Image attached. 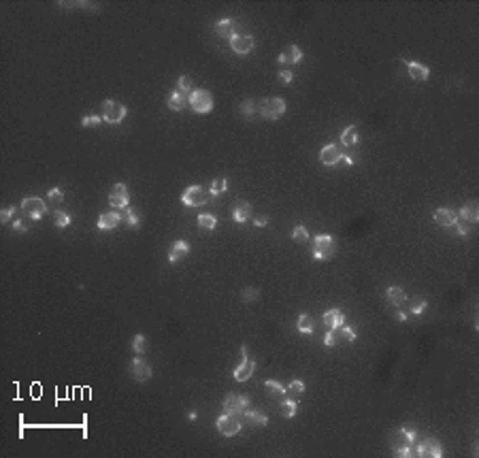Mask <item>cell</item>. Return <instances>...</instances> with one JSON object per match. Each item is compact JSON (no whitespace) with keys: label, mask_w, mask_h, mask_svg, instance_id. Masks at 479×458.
<instances>
[{"label":"cell","mask_w":479,"mask_h":458,"mask_svg":"<svg viewBox=\"0 0 479 458\" xmlns=\"http://www.w3.org/2000/svg\"><path fill=\"white\" fill-rule=\"evenodd\" d=\"M258 113L269 122L279 120L281 115L286 113V100L283 98H264L260 102V107H258Z\"/></svg>","instance_id":"cell-1"},{"label":"cell","mask_w":479,"mask_h":458,"mask_svg":"<svg viewBox=\"0 0 479 458\" xmlns=\"http://www.w3.org/2000/svg\"><path fill=\"white\" fill-rule=\"evenodd\" d=\"M356 339V331L349 326H339V328H332L330 333H326L324 337V345L326 347H336V345H343V343H352Z\"/></svg>","instance_id":"cell-2"},{"label":"cell","mask_w":479,"mask_h":458,"mask_svg":"<svg viewBox=\"0 0 479 458\" xmlns=\"http://www.w3.org/2000/svg\"><path fill=\"white\" fill-rule=\"evenodd\" d=\"M334 256V239L330 235H318L313 239V258L315 260H330Z\"/></svg>","instance_id":"cell-3"},{"label":"cell","mask_w":479,"mask_h":458,"mask_svg":"<svg viewBox=\"0 0 479 458\" xmlns=\"http://www.w3.org/2000/svg\"><path fill=\"white\" fill-rule=\"evenodd\" d=\"M209 194L211 192H207L203 185H190L181 194V203L187 205V207H200V205H205L209 201Z\"/></svg>","instance_id":"cell-4"},{"label":"cell","mask_w":479,"mask_h":458,"mask_svg":"<svg viewBox=\"0 0 479 458\" xmlns=\"http://www.w3.org/2000/svg\"><path fill=\"white\" fill-rule=\"evenodd\" d=\"M126 113H128V109L118 100L102 102V120L109 122V124H120V122L126 118Z\"/></svg>","instance_id":"cell-5"},{"label":"cell","mask_w":479,"mask_h":458,"mask_svg":"<svg viewBox=\"0 0 479 458\" xmlns=\"http://www.w3.org/2000/svg\"><path fill=\"white\" fill-rule=\"evenodd\" d=\"M215 427H217V430H219V435H224V437H235V435L241 433L243 424L239 422L232 414H226V411H224V414L215 420Z\"/></svg>","instance_id":"cell-6"},{"label":"cell","mask_w":479,"mask_h":458,"mask_svg":"<svg viewBox=\"0 0 479 458\" xmlns=\"http://www.w3.org/2000/svg\"><path fill=\"white\" fill-rule=\"evenodd\" d=\"M190 107L196 113H209L213 109V94L207 90H194L190 94Z\"/></svg>","instance_id":"cell-7"},{"label":"cell","mask_w":479,"mask_h":458,"mask_svg":"<svg viewBox=\"0 0 479 458\" xmlns=\"http://www.w3.org/2000/svg\"><path fill=\"white\" fill-rule=\"evenodd\" d=\"M45 209H47V207H45V203L41 201V198H36V196H28V198H24V201H22V214L32 217V220H41Z\"/></svg>","instance_id":"cell-8"},{"label":"cell","mask_w":479,"mask_h":458,"mask_svg":"<svg viewBox=\"0 0 479 458\" xmlns=\"http://www.w3.org/2000/svg\"><path fill=\"white\" fill-rule=\"evenodd\" d=\"M247 405H249L247 397H241V395H228L224 398V411L232 416H243Z\"/></svg>","instance_id":"cell-9"},{"label":"cell","mask_w":479,"mask_h":458,"mask_svg":"<svg viewBox=\"0 0 479 458\" xmlns=\"http://www.w3.org/2000/svg\"><path fill=\"white\" fill-rule=\"evenodd\" d=\"M109 205L115 209H126L130 205V196H128V188L124 183H115L111 194H109Z\"/></svg>","instance_id":"cell-10"},{"label":"cell","mask_w":479,"mask_h":458,"mask_svg":"<svg viewBox=\"0 0 479 458\" xmlns=\"http://www.w3.org/2000/svg\"><path fill=\"white\" fill-rule=\"evenodd\" d=\"M254 360L247 358V350L245 347H241V360H239V366L235 369V379L237 382H247V379L251 377V373H254Z\"/></svg>","instance_id":"cell-11"},{"label":"cell","mask_w":479,"mask_h":458,"mask_svg":"<svg viewBox=\"0 0 479 458\" xmlns=\"http://www.w3.org/2000/svg\"><path fill=\"white\" fill-rule=\"evenodd\" d=\"M416 454L422 456V458H441L443 456V448H441V443H439L437 439H426L422 443H418Z\"/></svg>","instance_id":"cell-12"},{"label":"cell","mask_w":479,"mask_h":458,"mask_svg":"<svg viewBox=\"0 0 479 458\" xmlns=\"http://www.w3.org/2000/svg\"><path fill=\"white\" fill-rule=\"evenodd\" d=\"M254 36H249V34H235L230 38V47H232V51L235 54H241V56H245V54H249L251 49H254Z\"/></svg>","instance_id":"cell-13"},{"label":"cell","mask_w":479,"mask_h":458,"mask_svg":"<svg viewBox=\"0 0 479 458\" xmlns=\"http://www.w3.org/2000/svg\"><path fill=\"white\" fill-rule=\"evenodd\" d=\"M130 375L137 379V382H147V379L151 377V366L145 363L143 358H134L130 363Z\"/></svg>","instance_id":"cell-14"},{"label":"cell","mask_w":479,"mask_h":458,"mask_svg":"<svg viewBox=\"0 0 479 458\" xmlns=\"http://www.w3.org/2000/svg\"><path fill=\"white\" fill-rule=\"evenodd\" d=\"M341 158H343L341 150H339L336 145H332V143L324 145V147H322V152H320V162H322V164H326V166H334L336 162H341Z\"/></svg>","instance_id":"cell-15"},{"label":"cell","mask_w":479,"mask_h":458,"mask_svg":"<svg viewBox=\"0 0 479 458\" xmlns=\"http://www.w3.org/2000/svg\"><path fill=\"white\" fill-rule=\"evenodd\" d=\"M432 217H435V222L439 226H454L458 222V214L454 209H448V207H439L435 214H432Z\"/></svg>","instance_id":"cell-16"},{"label":"cell","mask_w":479,"mask_h":458,"mask_svg":"<svg viewBox=\"0 0 479 458\" xmlns=\"http://www.w3.org/2000/svg\"><path fill=\"white\" fill-rule=\"evenodd\" d=\"M300 60H302V51H300L299 45H288V47L279 54V60L277 62L279 64H296Z\"/></svg>","instance_id":"cell-17"},{"label":"cell","mask_w":479,"mask_h":458,"mask_svg":"<svg viewBox=\"0 0 479 458\" xmlns=\"http://www.w3.org/2000/svg\"><path fill=\"white\" fill-rule=\"evenodd\" d=\"M190 254V245H187L185 241H175L173 245H171V249H168V260H171L173 264L175 262H179V260H183V258Z\"/></svg>","instance_id":"cell-18"},{"label":"cell","mask_w":479,"mask_h":458,"mask_svg":"<svg viewBox=\"0 0 479 458\" xmlns=\"http://www.w3.org/2000/svg\"><path fill=\"white\" fill-rule=\"evenodd\" d=\"M187 105H190V94L181 92V90H175L171 94V98H168V107H171L173 111H181V109H185Z\"/></svg>","instance_id":"cell-19"},{"label":"cell","mask_w":479,"mask_h":458,"mask_svg":"<svg viewBox=\"0 0 479 458\" xmlns=\"http://www.w3.org/2000/svg\"><path fill=\"white\" fill-rule=\"evenodd\" d=\"M215 32L222 38H228V41H230V38L237 34V22H235V19H219V22L215 24Z\"/></svg>","instance_id":"cell-20"},{"label":"cell","mask_w":479,"mask_h":458,"mask_svg":"<svg viewBox=\"0 0 479 458\" xmlns=\"http://www.w3.org/2000/svg\"><path fill=\"white\" fill-rule=\"evenodd\" d=\"M407 62V66H409V75H411V79H416V81H426L430 77V68L428 66H424V64H419V62H411V60H405Z\"/></svg>","instance_id":"cell-21"},{"label":"cell","mask_w":479,"mask_h":458,"mask_svg":"<svg viewBox=\"0 0 479 458\" xmlns=\"http://www.w3.org/2000/svg\"><path fill=\"white\" fill-rule=\"evenodd\" d=\"M343 322H345V315H343L341 309H328V311L324 313V324H326L330 331L343 326Z\"/></svg>","instance_id":"cell-22"},{"label":"cell","mask_w":479,"mask_h":458,"mask_svg":"<svg viewBox=\"0 0 479 458\" xmlns=\"http://www.w3.org/2000/svg\"><path fill=\"white\" fill-rule=\"evenodd\" d=\"M411 439L407 437L405 433H403V428H398V430H394V433L390 435V446H392V452H396V450H405V448H409L411 446Z\"/></svg>","instance_id":"cell-23"},{"label":"cell","mask_w":479,"mask_h":458,"mask_svg":"<svg viewBox=\"0 0 479 458\" xmlns=\"http://www.w3.org/2000/svg\"><path fill=\"white\" fill-rule=\"evenodd\" d=\"M120 220H121V215L120 214H113V211L100 214V217H98V228L100 230H113L120 224Z\"/></svg>","instance_id":"cell-24"},{"label":"cell","mask_w":479,"mask_h":458,"mask_svg":"<svg viewBox=\"0 0 479 458\" xmlns=\"http://www.w3.org/2000/svg\"><path fill=\"white\" fill-rule=\"evenodd\" d=\"M460 215H462V220H467L469 224H475V222L479 220V203H477V201H469V203L462 207Z\"/></svg>","instance_id":"cell-25"},{"label":"cell","mask_w":479,"mask_h":458,"mask_svg":"<svg viewBox=\"0 0 479 458\" xmlns=\"http://www.w3.org/2000/svg\"><path fill=\"white\" fill-rule=\"evenodd\" d=\"M251 217V205L249 203H241L232 209V220L239 222V224H245Z\"/></svg>","instance_id":"cell-26"},{"label":"cell","mask_w":479,"mask_h":458,"mask_svg":"<svg viewBox=\"0 0 479 458\" xmlns=\"http://www.w3.org/2000/svg\"><path fill=\"white\" fill-rule=\"evenodd\" d=\"M341 141H343V145H345V147H354L360 141L358 128H356V126H347L345 130H343V134H341Z\"/></svg>","instance_id":"cell-27"},{"label":"cell","mask_w":479,"mask_h":458,"mask_svg":"<svg viewBox=\"0 0 479 458\" xmlns=\"http://www.w3.org/2000/svg\"><path fill=\"white\" fill-rule=\"evenodd\" d=\"M245 418H247V422L251 424V427H267L269 424V418L262 414V411H251V409H245Z\"/></svg>","instance_id":"cell-28"},{"label":"cell","mask_w":479,"mask_h":458,"mask_svg":"<svg viewBox=\"0 0 479 458\" xmlns=\"http://www.w3.org/2000/svg\"><path fill=\"white\" fill-rule=\"evenodd\" d=\"M388 299H390V303H394L396 307H400V305H403V303L407 301V294H405V290H403V288L392 286V288H388Z\"/></svg>","instance_id":"cell-29"},{"label":"cell","mask_w":479,"mask_h":458,"mask_svg":"<svg viewBox=\"0 0 479 458\" xmlns=\"http://www.w3.org/2000/svg\"><path fill=\"white\" fill-rule=\"evenodd\" d=\"M299 331L302 333V335H311L313 333V318L309 313H300L299 315Z\"/></svg>","instance_id":"cell-30"},{"label":"cell","mask_w":479,"mask_h":458,"mask_svg":"<svg viewBox=\"0 0 479 458\" xmlns=\"http://www.w3.org/2000/svg\"><path fill=\"white\" fill-rule=\"evenodd\" d=\"M196 222H198V228H200V230H205V232H211L213 228H215V224H217L215 217L209 215V214H200Z\"/></svg>","instance_id":"cell-31"},{"label":"cell","mask_w":479,"mask_h":458,"mask_svg":"<svg viewBox=\"0 0 479 458\" xmlns=\"http://www.w3.org/2000/svg\"><path fill=\"white\" fill-rule=\"evenodd\" d=\"M264 386H267V390L270 392V395H279L281 398L288 397V388H286V386H281L279 382H275V379H269V382H264Z\"/></svg>","instance_id":"cell-32"},{"label":"cell","mask_w":479,"mask_h":458,"mask_svg":"<svg viewBox=\"0 0 479 458\" xmlns=\"http://www.w3.org/2000/svg\"><path fill=\"white\" fill-rule=\"evenodd\" d=\"M281 416L283 418H294L296 416V401H292L290 397H286L281 401Z\"/></svg>","instance_id":"cell-33"},{"label":"cell","mask_w":479,"mask_h":458,"mask_svg":"<svg viewBox=\"0 0 479 458\" xmlns=\"http://www.w3.org/2000/svg\"><path fill=\"white\" fill-rule=\"evenodd\" d=\"M226 190H228V179L226 177H217L211 182V188H209L211 194H224Z\"/></svg>","instance_id":"cell-34"},{"label":"cell","mask_w":479,"mask_h":458,"mask_svg":"<svg viewBox=\"0 0 479 458\" xmlns=\"http://www.w3.org/2000/svg\"><path fill=\"white\" fill-rule=\"evenodd\" d=\"M302 392H305V382H300V379H292V384L288 386V395L292 397V401H296Z\"/></svg>","instance_id":"cell-35"},{"label":"cell","mask_w":479,"mask_h":458,"mask_svg":"<svg viewBox=\"0 0 479 458\" xmlns=\"http://www.w3.org/2000/svg\"><path fill=\"white\" fill-rule=\"evenodd\" d=\"M124 214H121V220H124L128 226H139L141 224V217L137 215V211L134 209H130V207H126V209H121Z\"/></svg>","instance_id":"cell-36"},{"label":"cell","mask_w":479,"mask_h":458,"mask_svg":"<svg viewBox=\"0 0 479 458\" xmlns=\"http://www.w3.org/2000/svg\"><path fill=\"white\" fill-rule=\"evenodd\" d=\"M36 220H32V217H28V215H24V217H19L17 222H13V228H15L17 232H28L30 228H32V224H34Z\"/></svg>","instance_id":"cell-37"},{"label":"cell","mask_w":479,"mask_h":458,"mask_svg":"<svg viewBox=\"0 0 479 458\" xmlns=\"http://www.w3.org/2000/svg\"><path fill=\"white\" fill-rule=\"evenodd\" d=\"M292 239L296 243H309V230L302 226V224H299V226L292 230Z\"/></svg>","instance_id":"cell-38"},{"label":"cell","mask_w":479,"mask_h":458,"mask_svg":"<svg viewBox=\"0 0 479 458\" xmlns=\"http://www.w3.org/2000/svg\"><path fill=\"white\" fill-rule=\"evenodd\" d=\"M256 111H258V107H256V102L251 100V98H249V100H243V102H241V113H243V115H245V118H247V120H249V118H254V115H256Z\"/></svg>","instance_id":"cell-39"},{"label":"cell","mask_w":479,"mask_h":458,"mask_svg":"<svg viewBox=\"0 0 479 458\" xmlns=\"http://www.w3.org/2000/svg\"><path fill=\"white\" fill-rule=\"evenodd\" d=\"M256 299H260V290L258 288H245L241 292V301L245 303H254Z\"/></svg>","instance_id":"cell-40"},{"label":"cell","mask_w":479,"mask_h":458,"mask_svg":"<svg viewBox=\"0 0 479 458\" xmlns=\"http://www.w3.org/2000/svg\"><path fill=\"white\" fill-rule=\"evenodd\" d=\"M100 124H102L100 115H86V118L81 120V126L83 128H94V126H100Z\"/></svg>","instance_id":"cell-41"},{"label":"cell","mask_w":479,"mask_h":458,"mask_svg":"<svg viewBox=\"0 0 479 458\" xmlns=\"http://www.w3.org/2000/svg\"><path fill=\"white\" fill-rule=\"evenodd\" d=\"M145 345H147L145 335H137V337L132 339V350L137 352V354H143V352H145Z\"/></svg>","instance_id":"cell-42"},{"label":"cell","mask_w":479,"mask_h":458,"mask_svg":"<svg viewBox=\"0 0 479 458\" xmlns=\"http://www.w3.org/2000/svg\"><path fill=\"white\" fill-rule=\"evenodd\" d=\"M426 309V301L424 299H413L411 301V307H409V313L411 315H419Z\"/></svg>","instance_id":"cell-43"},{"label":"cell","mask_w":479,"mask_h":458,"mask_svg":"<svg viewBox=\"0 0 479 458\" xmlns=\"http://www.w3.org/2000/svg\"><path fill=\"white\" fill-rule=\"evenodd\" d=\"M70 224V215L66 211H56V226L58 228H66Z\"/></svg>","instance_id":"cell-44"},{"label":"cell","mask_w":479,"mask_h":458,"mask_svg":"<svg viewBox=\"0 0 479 458\" xmlns=\"http://www.w3.org/2000/svg\"><path fill=\"white\" fill-rule=\"evenodd\" d=\"M177 90H181V92H190V90H192V77L181 75L179 77V83H177Z\"/></svg>","instance_id":"cell-45"},{"label":"cell","mask_w":479,"mask_h":458,"mask_svg":"<svg viewBox=\"0 0 479 458\" xmlns=\"http://www.w3.org/2000/svg\"><path fill=\"white\" fill-rule=\"evenodd\" d=\"M15 205H11V207H6V209H2V211H0V222H2V224H6V222H9L11 220V217H13V214H15Z\"/></svg>","instance_id":"cell-46"},{"label":"cell","mask_w":479,"mask_h":458,"mask_svg":"<svg viewBox=\"0 0 479 458\" xmlns=\"http://www.w3.org/2000/svg\"><path fill=\"white\" fill-rule=\"evenodd\" d=\"M47 196H49V201H51V203H62V201H64V196H62V190H60V188H51V190L47 192Z\"/></svg>","instance_id":"cell-47"},{"label":"cell","mask_w":479,"mask_h":458,"mask_svg":"<svg viewBox=\"0 0 479 458\" xmlns=\"http://www.w3.org/2000/svg\"><path fill=\"white\" fill-rule=\"evenodd\" d=\"M279 81H281V83H286V86H288V83H292V81H294L292 70H281V73H279Z\"/></svg>","instance_id":"cell-48"},{"label":"cell","mask_w":479,"mask_h":458,"mask_svg":"<svg viewBox=\"0 0 479 458\" xmlns=\"http://www.w3.org/2000/svg\"><path fill=\"white\" fill-rule=\"evenodd\" d=\"M400 428H403V433H405L407 437H409L411 441H416V428L409 427V424H405V427H400Z\"/></svg>","instance_id":"cell-49"},{"label":"cell","mask_w":479,"mask_h":458,"mask_svg":"<svg viewBox=\"0 0 479 458\" xmlns=\"http://www.w3.org/2000/svg\"><path fill=\"white\" fill-rule=\"evenodd\" d=\"M254 224H256V226H258V228H262V226H267V224H269V215H258V217H256V220H254Z\"/></svg>","instance_id":"cell-50"},{"label":"cell","mask_w":479,"mask_h":458,"mask_svg":"<svg viewBox=\"0 0 479 458\" xmlns=\"http://www.w3.org/2000/svg\"><path fill=\"white\" fill-rule=\"evenodd\" d=\"M454 226L458 228V235H462V237H467V235H469V226H467V224H458V222H456Z\"/></svg>","instance_id":"cell-51"},{"label":"cell","mask_w":479,"mask_h":458,"mask_svg":"<svg viewBox=\"0 0 479 458\" xmlns=\"http://www.w3.org/2000/svg\"><path fill=\"white\" fill-rule=\"evenodd\" d=\"M343 162H345L347 166H352V164H356V156H354V153H349V156H343Z\"/></svg>","instance_id":"cell-52"},{"label":"cell","mask_w":479,"mask_h":458,"mask_svg":"<svg viewBox=\"0 0 479 458\" xmlns=\"http://www.w3.org/2000/svg\"><path fill=\"white\" fill-rule=\"evenodd\" d=\"M407 318H409V313H407L405 309H403V311H398V313H396V320H400V322H405Z\"/></svg>","instance_id":"cell-53"},{"label":"cell","mask_w":479,"mask_h":458,"mask_svg":"<svg viewBox=\"0 0 479 458\" xmlns=\"http://www.w3.org/2000/svg\"><path fill=\"white\" fill-rule=\"evenodd\" d=\"M187 420H190V422L196 420V411H187Z\"/></svg>","instance_id":"cell-54"},{"label":"cell","mask_w":479,"mask_h":458,"mask_svg":"<svg viewBox=\"0 0 479 458\" xmlns=\"http://www.w3.org/2000/svg\"><path fill=\"white\" fill-rule=\"evenodd\" d=\"M32 395L38 397V395H41V388H38V386H34V388H32Z\"/></svg>","instance_id":"cell-55"}]
</instances>
